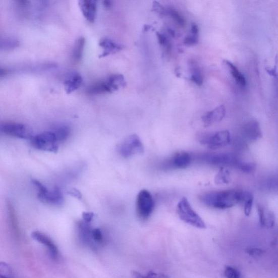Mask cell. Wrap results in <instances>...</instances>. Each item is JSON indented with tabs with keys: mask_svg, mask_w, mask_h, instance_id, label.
<instances>
[{
	"mask_svg": "<svg viewBox=\"0 0 278 278\" xmlns=\"http://www.w3.org/2000/svg\"><path fill=\"white\" fill-rule=\"evenodd\" d=\"M192 158L190 154L185 152L176 153L170 160L168 165L176 169H184L188 168L191 163Z\"/></svg>",
	"mask_w": 278,
	"mask_h": 278,
	"instance_id": "cell-15",
	"label": "cell"
},
{
	"mask_svg": "<svg viewBox=\"0 0 278 278\" xmlns=\"http://www.w3.org/2000/svg\"><path fill=\"white\" fill-rule=\"evenodd\" d=\"M8 209L10 223L13 231L14 233H15V234L17 235L19 233L17 218L16 214V212L15 211H14V208H13V206L11 203H9Z\"/></svg>",
	"mask_w": 278,
	"mask_h": 278,
	"instance_id": "cell-27",
	"label": "cell"
},
{
	"mask_svg": "<svg viewBox=\"0 0 278 278\" xmlns=\"http://www.w3.org/2000/svg\"><path fill=\"white\" fill-rule=\"evenodd\" d=\"M144 148L139 137L133 134L127 137L120 146L119 151L124 158H129L135 154H142Z\"/></svg>",
	"mask_w": 278,
	"mask_h": 278,
	"instance_id": "cell-10",
	"label": "cell"
},
{
	"mask_svg": "<svg viewBox=\"0 0 278 278\" xmlns=\"http://www.w3.org/2000/svg\"><path fill=\"white\" fill-rule=\"evenodd\" d=\"M245 192L234 189L211 192L202 195L200 199L209 207L227 209L243 202Z\"/></svg>",
	"mask_w": 278,
	"mask_h": 278,
	"instance_id": "cell-1",
	"label": "cell"
},
{
	"mask_svg": "<svg viewBox=\"0 0 278 278\" xmlns=\"http://www.w3.org/2000/svg\"><path fill=\"white\" fill-rule=\"evenodd\" d=\"M33 184L38 191V196L42 202L53 205H61L64 202V197L61 190L55 187L53 190H49L43 184L36 180H32Z\"/></svg>",
	"mask_w": 278,
	"mask_h": 278,
	"instance_id": "cell-6",
	"label": "cell"
},
{
	"mask_svg": "<svg viewBox=\"0 0 278 278\" xmlns=\"http://www.w3.org/2000/svg\"><path fill=\"white\" fill-rule=\"evenodd\" d=\"M59 142H63L68 139L70 135V129L67 126H61L55 128L53 132Z\"/></svg>",
	"mask_w": 278,
	"mask_h": 278,
	"instance_id": "cell-25",
	"label": "cell"
},
{
	"mask_svg": "<svg viewBox=\"0 0 278 278\" xmlns=\"http://www.w3.org/2000/svg\"><path fill=\"white\" fill-rule=\"evenodd\" d=\"M125 78L122 75H112L104 81L91 84L88 88L87 92L91 95L111 93L125 87Z\"/></svg>",
	"mask_w": 278,
	"mask_h": 278,
	"instance_id": "cell-2",
	"label": "cell"
},
{
	"mask_svg": "<svg viewBox=\"0 0 278 278\" xmlns=\"http://www.w3.org/2000/svg\"><path fill=\"white\" fill-rule=\"evenodd\" d=\"M154 201L149 191L141 190L137 197V211L139 217L141 219H147L152 214L154 208Z\"/></svg>",
	"mask_w": 278,
	"mask_h": 278,
	"instance_id": "cell-8",
	"label": "cell"
},
{
	"mask_svg": "<svg viewBox=\"0 0 278 278\" xmlns=\"http://www.w3.org/2000/svg\"><path fill=\"white\" fill-rule=\"evenodd\" d=\"M259 223L261 227L267 228H273L275 224L274 213L263 208L261 205H258Z\"/></svg>",
	"mask_w": 278,
	"mask_h": 278,
	"instance_id": "cell-17",
	"label": "cell"
},
{
	"mask_svg": "<svg viewBox=\"0 0 278 278\" xmlns=\"http://www.w3.org/2000/svg\"><path fill=\"white\" fill-rule=\"evenodd\" d=\"M32 237L47 248L51 258L53 259L58 258L59 255L58 248L53 240L47 235L39 231H34L32 233Z\"/></svg>",
	"mask_w": 278,
	"mask_h": 278,
	"instance_id": "cell-11",
	"label": "cell"
},
{
	"mask_svg": "<svg viewBox=\"0 0 278 278\" xmlns=\"http://www.w3.org/2000/svg\"><path fill=\"white\" fill-rule=\"evenodd\" d=\"M224 274L226 278H241L239 270L231 266L226 267Z\"/></svg>",
	"mask_w": 278,
	"mask_h": 278,
	"instance_id": "cell-31",
	"label": "cell"
},
{
	"mask_svg": "<svg viewBox=\"0 0 278 278\" xmlns=\"http://www.w3.org/2000/svg\"><path fill=\"white\" fill-rule=\"evenodd\" d=\"M226 65L229 68L232 76L236 81L237 83L242 87H245L246 85V80L245 76L242 75L236 66H235L233 63L228 61H225Z\"/></svg>",
	"mask_w": 278,
	"mask_h": 278,
	"instance_id": "cell-21",
	"label": "cell"
},
{
	"mask_svg": "<svg viewBox=\"0 0 278 278\" xmlns=\"http://www.w3.org/2000/svg\"><path fill=\"white\" fill-rule=\"evenodd\" d=\"M156 37H157L160 45L164 48L167 52H170L171 50V46L165 35L158 32L156 33Z\"/></svg>",
	"mask_w": 278,
	"mask_h": 278,
	"instance_id": "cell-30",
	"label": "cell"
},
{
	"mask_svg": "<svg viewBox=\"0 0 278 278\" xmlns=\"http://www.w3.org/2000/svg\"><path fill=\"white\" fill-rule=\"evenodd\" d=\"M79 6L84 18L89 23H94L97 16V3L94 0H83Z\"/></svg>",
	"mask_w": 278,
	"mask_h": 278,
	"instance_id": "cell-14",
	"label": "cell"
},
{
	"mask_svg": "<svg viewBox=\"0 0 278 278\" xmlns=\"http://www.w3.org/2000/svg\"><path fill=\"white\" fill-rule=\"evenodd\" d=\"M32 146L39 150L56 153L59 143L53 132H46L33 136L30 139Z\"/></svg>",
	"mask_w": 278,
	"mask_h": 278,
	"instance_id": "cell-7",
	"label": "cell"
},
{
	"mask_svg": "<svg viewBox=\"0 0 278 278\" xmlns=\"http://www.w3.org/2000/svg\"><path fill=\"white\" fill-rule=\"evenodd\" d=\"M68 193L70 195L75 197L78 199H81L82 198L81 192L76 189H71L68 192Z\"/></svg>",
	"mask_w": 278,
	"mask_h": 278,
	"instance_id": "cell-37",
	"label": "cell"
},
{
	"mask_svg": "<svg viewBox=\"0 0 278 278\" xmlns=\"http://www.w3.org/2000/svg\"><path fill=\"white\" fill-rule=\"evenodd\" d=\"M0 278H13L11 267L5 262H0Z\"/></svg>",
	"mask_w": 278,
	"mask_h": 278,
	"instance_id": "cell-29",
	"label": "cell"
},
{
	"mask_svg": "<svg viewBox=\"0 0 278 278\" xmlns=\"http://www.w3.org/2000/svg\"><path fill=\"white\" fill-rule=\"evenodd\" d=\"M132 276L133 278H151L148 274L146 276H144L140 273L135 271L132 272Z\"/></svg>",
	"mask_w": 278,
	"mask_h": 278,
	"instance_id": "cell-40",
	"label": "cell"
},
{
	"mask_svg": "<svg viewBox=\"0 0 278 278\" xmlns=\"http://www.w3.org/2000/svg\"><path fill=\"white\" fill-rule=\"evenodd\" d=\"M166 10L164 7H162L158 2H154L153 10L160 14L161 16H166Z\"/></svg>",
	"mask_w": 278,
	"mask_h": 278,
	"instance_id": "cell-34",
	"label": "cell"
},
{
	"mask_svg": "<svg viewBox=\"0 0 278 278\" xmlns=\"http://www.w3.org/2000/svg\"><path fill=\"white\" fill-rule=\"evenodd\" d=\"M247 253L253 256H260L263 252L258 248H250L247 250Z\"/></svg>",
	"mask_w": 278,
	"mask_h": 278,
	"instance_id": "cell-36",
	"label": "cell"
},
{
	"mask_svg": "<svg viewBox=\"0 0 278 278\" xmlns=\"http://www.w3.org/2000/svg\"><path fill=\"white\" fill-rule=\"evenodd\" d=\"M168 32H169V34L171 35V36L174 37L175 36V33L174 31H173V30L169 29L168 30Z\"/></svg>",
	"mask_w": 278,
	"mask_h": 278,
	"instance_id": "cell-44",
	"label": "cell"
},
{
	"mask_svg": "<svg viewBox=\"0 0 278 278\" xmlns=\"http://www.w3.org/2000/svg\"><path fill=\"white\" fill-rule=\"evenodd\" d=\"M191 34H193L195 35H198L199 34V28L198 26L195 24L193 23L191 25Z\"/></svg>",
	"mask_w": 278,
	"mask_h": 278,
	"instance_id": "cell-39",
	"label": "cell"
},
{
	"mask_svg": "<svg viewBox=\"0 0 278 278\" xmlns=\"http://www.w3.org/2000/svg\"><path fill=\"white\" fill-rule=\"evenodd\" d=\"M190 67L191 71L190 80L198 86H201L203 82V78L200 69L193 62L191 63Z\"/></svg>",
	"mask_w": 278,
	"mask_h": 278,
	"instance_id": "cell-23",
	"label": "cell"
},
{
	"mask_svg": "<svg viewBox=\"0 0 278 278\" xmlns=\"http://www.w3.org/2000/svg\"><path fill=\"white\" fill-rule=\"evenodd\" d=\"M198 36L191 34L188 35L184 40V44L187 46H194L198 43Z\"/></svg>",
	"mask_w": 278,
	"mask_h": 278,
	"instance_id": "cell-33",
	"label": "cell"
},
{
	"mask_svg": "<svg viewBox=\"0 0 278 278\" xmlns=\"http://www.w3.org/2000/svg\"><path fill=\"white\" fill-rule=\"evenodd\" d=\"M83 83V78L80 74L76 72L71 73L64 85L67 94H70L79 88Z\"/></svg>",
	"mask_w": 278,
	"mask_h": 278,
	"instance_id": "cell-18",
	"label": "cell"
},
{
	"mask_svg": "<svg viewBox=\"0 0 278 278\" xmlns=\"http://www.w3.org/2000/svg\"><path fill=\"white\" fill-rule=\"evenodd\" d=\"M103 5L106 9H110L113 7V2L110 1L103 2Z\"/></svg>",
	"mask_w": 278,
	"mask_h": 278,
	"instance_id": "cell-41",
	"label": "cell"
},
{
	"mask_svg": "<svg viewBox=\"0 0 278 278\" xmlns=\"http://www.w3.org/2000/svg\"><path fill=\"white\" fill-rule=\"evenodd\" d=\"M148 275L151 278H170L169 276L163 274H158L153 272H149Z\"/></svg>",
	"mask_w": 278,
	"mask_h": 278,
	"instance_id": "cell-38",
	"label": "cell"
},
{
	"mask_svg": "<svg viewBox=\"0 0 278 278\" xmlns=\"http://www.w3.org/2000/svg\"><path fill=\"white\" fill-rule=\"evenodd\" d=\"M7 74H8V71L5 69L0 68V78L4 77Z\"/></svg>",
	"mask_w": 278,
	"mask_h": 278,
	"instance_id": "cell-42",
	"label": "cell"
},
{
	"mask_svg": "<svg viewBox=\"0 0 278 278\" xmlns=\"http://www.w3.org/2000/svg\"><path fill=\"white\" fill-rule=\"evenodd\" d=\"M226 114L225 106L220 105L214 109L206 113L202 117V121L205 127H208L222 121Z\"/></svg>",
	"mask_w": 278,
	"mask_h": 278,
	"instance_id": "cell-13",
	"label": "cell"
},
{
	"mask_svg": "<svg viewBox=\"0 0 278 278\" xmlns=\"http://www.w3.org/2000/svg\"><path fill=\"white\" fill-rule=\"evenodd\" d=\"M99 45L103 50L101 55H99V58H103L110 54L116 53L124 48L123 45L118 44L116 41L108 38L101 39L99 42Z\"/></svg>",
	"mask_w": 278,
	"mask_h": 278,
	"instance_id": "cell-16",
	"label": "cell"
},
{
	"mask_svg": "<svg viewBox=\"0 0 278 278\" xmlns=\"http://www.w3.org/2000/svg\"><path fill=\"white\" fill-rule=\"evenodd\" d=\"M19 45L20 42L17 39L0 37V49L9 50V49L18 47Z\"/></svg>",
	"mask_w": 278,
	"mask_h": 278,
	"instance_id": "cell-24",
	"label": "cell"
},
{
	"mask_svg": "<svg viewBox=\"0 0 278 278\" xmlns=\"http://www.w3.org/2000/svg\"><path fill=\"white\" fill-rule=\"evenodd\" d=\"M267 72L269 75H272L273 76H275L277 75L276 68H275L274 69L273 68L272 69H267Z\"/></svg>",
	"mask_w": 278,
	"mask_h": 278,
	"instance_id": "cell-43",
	"label": "cell"
},
{
	"mask_svg": "<svg viewBox=\"0 0 278 278\" xmlns=\"http://www.w3.org/2000/svg\"><path fill=\"white\" fill-rule=\"evenodd\" d=\"M85 39L83 37H80L76 40L72 52V57H71L74 62H78L81 60L85 46Z\"/></svg>",
	"mask_w": 278,
	"mask_h": 278,
	"instance_id": "cell-20",
	"label": "cell"
},
{
	"mask_svg": "<svg viewBox=\"0 0 278 278\" xmlns=\"http://www.w3.org/2000/svg\"><path fill=\"white\" fill-rule=\"evenodd\" d=\"M177 211L178 216L185 223L199 229H205L204 220L192 208L187 198L183 197L181 199L177 205Z\"/></svg>",
	"mask_w": 278,
	"mask_h": 278,
	"instance_id": "cell-4",
	"label": "cell"
},
{
	"mask_svg": "<svg viewBox=\"0 0 278 278\" xmlns=\"http://www.w3.org/2000/svg\"><path fill=\"white\" fill-rule=\"evenodd\" d=\"M92 237L97 245L102 244L103 242V237L100 230L98 229V228L92 229Z\"/></svg>",
	"mask_w": 278,
	"mask_h": 278,
	"instance_id": "cell-32",
	"label": "cell"
},
{
	"mask_svg": "<svg viewBox=\"0 0 278 278\" xmlns=\"http://www.w3.org/2000/svg\"><path fill=\"white\" fill-rule=\"evenodd\" d=\"M0 133L20 139H31L33 137L30 128L15 123H0Z\"/></svg>",
	"mask_w": 278,
	"mask_h": 278,
	"instance_id": "cell-9",
	"label": "cell"
},
{
	"mask_svg": "<svg viewBox=\"0 0 278 278\" xmlns=\"http://www.w3.org/2000/svg\"><path fill=\"white\" fill-rule=\"evenodd\" d=\"M245 136L251 140H256L261 138V132L259 124L256 121L247 123L244 127Z\"/></svg>",
	"mask_w": 278,
	"mask_h": 278,
	"instance_id": "cell-19",
	"label": "cell"
},
{
	"mask_svg": "<svg viewBox=\"0 0 278 278\" xmlns=\"http://www.w3.org/2000/svg\"><path fill=\"white\" fill-rule=\"evenodd\" d=\"M166 16H169L172 18L178 25L181 27H184L185 26V21L184 19L181 16V14L175 10L171 9H166Z\"/></svg>",
	"mask_w": 278,
	"mask_h": 278,
	"instance_id": "cell-28",
	"label": "cell"
},
{
	"mask_svg": "<svg viewBox=\"0 0 278 278\" xmlns=\"http://www.w3.org/2000/svg\"><path fill=\"white\" fill-rule=\"evenodd\" d=\"M253 201V195L250 192L246 191L243 203L244 202L245 213L247 216H249L251 214Z\"/></svg>",
	"mask_w": 278,
	"mask_h": 278,
	"instance_id": "cell-26",
	"label": "cell"
},
{
	"mask_svg": "<svg viewBox=\"0 0 278 278\" xmlns=\"http://www.w3.org/2000/svg\"><path fill=\"white\" fill-rule=\"evenodd\" d=\"M78 234L81 241L85 245H88L91 249L95 250L97 249V244L92 237V231L90 224L81 220L77 224Z\"/></svg>",
	"mask_w": 278,
	"mask_h": 278,
	"instance_id": "cell-12",
	"label": "cell"
},
{
	"mask_svg": "<svg viewBox=\"0 0 278 278\" xmlns=\"http://www.w3.org/2000/svg\"><path fill=\"white\" fill-rule=\"evenodd\" d=\"M198 140L202 145L216 149L229 145L231 142V135L227 130L203 133L198 135Z\"/></svg>",
	"mask_w": 278,
	"mask_h": 278,
	"instance_id": "cell-5",
	"label": "cell"
},
{
	"mask_svg": "<svg viewBox=\"0 0 278 278\" xmlns=\"http://www.w3.org/2000/svg\"><path fill=\"white\" fill-rule=\"evenodd\" d=\"M94 213L89 212H84L82 214L83 219L84 222L90 224L94 217Z\"/></svg>",
	"mask_w": 278,
	"mask_h": 278,
	"instance_id": "cell-35",
	"label": "cell"
},
{
	"mask_svg": "<svg viewBox=\"0 0 278 278\" xmlns=\"http://www.w3.org/2000/svg\"><path fill=\"white\" fill-rule=\"evenodd\" d=\"M231 180L230 171L226 168H221L215 178V182L217 184H227L230 183Z\"/></svg>",
	"mask_w": 278,
	"mask_h": 278,
	"instance_id": "cell-22",
	"label": "cell"
},
{
	"mask_svg": "<svg viewBox=\"0 0 278 278\" xmlns=\"http://www.w3.org/2000/svg\"><path fill=\"white\" fill-rule=\"evenodd\" d=\"M202 159L209 164L220 166L222 168L233 167L244 173L247 165V162L241 161L236 156L231 154H208L204 155Z\"/></svg>",
	"mask_w": 278,
	"mask_h": 278,
	"instance_id": "cell-3",
	"label": "cell"
}]
</instances>
